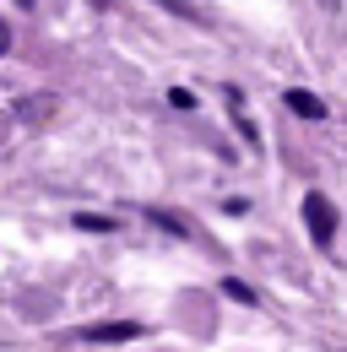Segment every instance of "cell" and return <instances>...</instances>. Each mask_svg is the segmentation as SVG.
<instances>
[{
	"mask_svg": "<svg viewBox=\"0 0 347 352\" xmlns=\"http://www.w3.org/2000/svg\"><path fill=\"white\" fill-rule=\"evenodd\" d=\"M304 222H309L315 250H331V244H337V206H331L326 195H304Z\"/></svg>",
	"mask_w": 347,
	"mask_h": 352,
	"instance_id": "1",
	"label": "cell"
},
{
	"mask_svg": "<svg viewBox=\"0 0 347 352\" xmlns=\"http://www.w3.org/2000/svg\"><path fill=\"white\" fill-rule=\"evenodd\" d=\"M76 228H82V233H114V222H109V217H87V212L76 217Z\"/></svg>",
	"mask_w": 347,
	"mask_h": 352,
	"instance_id": "4",
	"label": "cell"
},
{
	"mask_svg": "<svg viewBox=\"0 0 347 352\" xmlns=\"http://www.w3.org/2000/svg\"><path fill=\"white\" fill-rule=\"evenodd\" d=\"M130 336H141L136 320H114V325H92L87 331V342H130Z\"/></svg>",
	"mask_w": 347,
	"mask_h": 352,
	"instance_id": "3",
	"label": "cell"
},
{
	"mask_svg": "<svg viewBox=\"0 0 347 352\" xmlns=\"http://www.w3.org/2000/svg\"><path fill=\"white\" fill-rule=\"evenodd\" d=\"M222 293H228V298H239V304H255V293H250V287H244V282H233V276H228V282H222Z\"/></svg>",
	"mask_w": 347,
	"mask_h": 352,
	"instance_id": "5",
	"label": "cell"
},
{
	"mask_svg": "<svg viewBox=\"0 0 347 352\" xmlns=\"http://www.w3.org/2000/svg\"><path fill=\"white\" fill-rule=\"evenodd\" d=\"M293 114H304V120H326V103L315 98V92H304V87H288V98H282Z\"/></svg>",
	"mask_w": 347,
	"mask_h": 352,
	"instance_id": "2",
	"label": "cell"
},
{
	"mask_svg": "<svg viewBox=\"0 0 347 352\" xmlns=\"http://www.w3.org/2000/svg\"><path fill=\"white\" fill-rule=\"evenodd\" d=\"M169 103H174V109H196V92H185V87H174V92H169Z\"/></svg>",
	"mask_w": 347,
	"mask_h": 352,
	"instance_id": "6",
	"label": "cell"
},
{
	"mask_svg": "<svg viewBox=\"0 0 347 352\" xmlns=\"http://www.w3.org/2000/svg\"><path fill=\"white\" fill-rule=\"evenodd\" d=\"M6 49H11V28L0 22V54H6Z\"/></svg>",
	"mask_w": 347,
	"mask_h": 352,
	"instance_id": "7",
	"label": "cell"
}]
</instances>
